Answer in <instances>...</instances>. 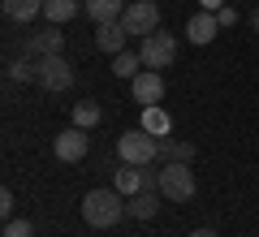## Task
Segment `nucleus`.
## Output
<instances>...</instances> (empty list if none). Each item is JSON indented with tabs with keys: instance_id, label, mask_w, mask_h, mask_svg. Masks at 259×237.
<instances>
[{
	"instance_id": "obj_15",
	"label": "nucleus",
	"mask_w": 259,
	"mask_h": 237,
	"mask_svg": "<svg viewBox=\"0 0 259 237\" xmlns=\"http://www.w3.org/2000/svg\"><path fill=\"white\" fill-rule=\"evenodd\" d=\"M0 9H5L9 22H30L44 13V0H0Z\"/></svg>"
},
{
	"instance_id": "obj_7",
	"label": "nucleus",
	"mask_w": 259,
	"mask_h": 237,
	"mask_svg": "<svg viewBox=\"0 0 259 237\" xmlns=\"http://www.w3.org/2000/svg\"><path fill=\"white\" fill-rule=\"evenodd\" d=\"M130 95H134V104H143V108H151V104L164 100V73L160 69H143L130 78Z\"/></svg>"
},
{
	"instance_id": "obj_14",
	"label": "nucleus",
	"mask_w": 259,
	"mask_h": 237,
	"mask_svg": "<svg viewBox=\"0 0 259 237\" xmlns=\"http://www.w3.org/2000/svg\"><path fill=\"white\" fill-rule=\"evenodd\" d=\"M143 129L156 134V138H168V134H173V117H168L160 104H151V108H143Z\"/></svg>"
},
{
	"instance_id": "obj_6",
	"label": "nucleus",
	"mask_w": 259,
	"mask_h": 237,
	"mask_svg": "<svg viewBox=\"0 0 259 237\" xmlns=\"http://www.w3.org/2000/svg\"><path fill=\"white\" fill-rule=\"evenodd\" d=\"M35 65H39L35 86H44V91H69V86H74V69H69L65 56H44V61H35Z\"/></svg>"
},
{
	"instance_id": "obj_5",
	"label": "nucleus",
	"mask_w": 259,
	"mask_h": 237,
	"mask_svg": "<svg viewBox=\"0 0 259 237\" xmlns=\"http://www.w3.org/2000/svg\"><path fill=\"white\" fill-rule=\"evenodd\" d=\"M139 52H143V65H147V69H168L173 56H177V39L168 35V30H151Z\"/></svg>"
},
{
	"instance_id": "obj_4",
	"label": "nucleus",
	"mask_w": 259,
	"mask_h": 237,
	"mask_svg": "<svg viewBox=\"0 0 259 237\" xmlns=\"http://www.w3.org/2000/svg\"><path fill=\"white\" fill-rule=\"evenodd\" d=\"M121 26H125L130 35H143V39H147L151 30L160 26V5H156V0H130L125 13H121Z\"/></svg>"
},
{
	"instance_id": "obj_26",
	"label": "nucleus",
	"mask_w": 259,
	"mask_h": 237,
	"mask_svg": "<svg viewBox=\"0 0 259 237\" xmlns=\"http://www.w3.org/2000/svg\"><path fill=\"white\" fill-rule=\"evenodd\" d=\"M255 30H259V9H255Z\"/></svg>"
},
{
	"instance_id": "obj_12",
	"label": "nucleus",
	"mask_w": 259,
	"mask_h": 237,
	"mask_svg": "<svg viewBox=\"0 0 259 237\" xmlns=\"http://www.w3.org/2000/svg\"><path fill=\"white\" fill-rule=\"evenodd\" d=\"M125 5H130V0H82V9L91 13L95 26H104V22H121Z\"/></svg>"
},
{
	"instance_id": "obj_24",
	"label": "nucleus",
	"mask_w": 259,
	"mask_h": 237,
	"mask_svg": "<svg viewBox=\"0 0 259 237\" xmlns=\"http://www.w3.org/2000/svg\"><path fill=\"white\" fill-rule=\"evenodd\" d=\"M199 9H207V13H216V9H225V0H199Z\"/></svg>"
},
{
	"instance_id": "obj_20",
	"label": "nucleus",
	"mask_w": 259,
	"mask_h": 237,
	"mask_svg": "<svg viewBox=\"0 0 259 237\" xmlns=\"http://www.w3.org/2000/svg\"><path fill=\"white\" fill-rule=\"evenodd\" d=\"M160 155H164V160H186V164H190V160H194V147L190 143H168V138H160Z\"/></svg>"
},
{
	"instance_id": "obj_16",
	"label": "nucleus",
	"mask_w": 259,
	"mask_h": 237,
	"mask_svg": "<svg viewBox=\"0 0 259 237\" xmlns=\"http://www.w3.org/2000/svg\"><path fill=\"white\" fill-rule=\"evenodd\" d=\"M78 0H44V18L52 22V26H65L69 18H78Z\"/></svg>"
},
{
	"instance_id": "obj_23",
	"label": "nucleus",
	"mask_w": 259,
	"mask_h": 237,
	"mask_svg": "<svg viewBox=\"0 0 259 237\" xmlns=\"http://www.w3.org/2000/svg\"><path fill=\"white\" fill-rule=\"evenodd\" d=\"M0 211L13 220V190H0Z\"/></svg>"
},
{
	"instance_id": "obj_8",
	"label": "nucleus",
	"mask_w": 259,
	"mask_h": 237,
	"mask_svg": "<svg viewBox=\"0 0 259 237\" xmlns=\"http://www.w3.org/2000/svg\"><path fill=\"white\" fill-rule=\"evenodd\" d=\"M87 129H78V125H69V129H61V134H56V143H52V151H56V160H61V164H78V160H82L87 155Z\"/></svg>"
},
{
	"instance_id": "obj_2",
	"label": "nucleus",
	"mask_w": 259,
	"mask_h": 237,
	"mask_svg": "<svg viewBox=\"0 0 259 237\" xmlns=\"http://www.w3.org/2000/svg\"><path fill=\"white\" fill-rule=\"evenodd\" d=\"M117 155H121V164H139L147 168L151 160H160V138L147 134V129H125V134L117 138Z\"/></svg>"
},
{
	"instance_id": "obj_1",
	"label": "nucleus",
	"mask_w": 259,
	"mask_h": 237,
	"mask_svg": "<svg viewBox=\"0 0 259 237\" xmlns=\"http://www.w3.org/2000/svg\"><path fill=\"white\" fill-rule=\"evenodd\" d=\"M125 216V194L121 190H91L82 199V220L91 228H112Z\"/></svg>"
},
{
	"instance_id": "obj_25",
	"label": "nucleus",
	"mask_w": 259,
	"mask_h": 237,
	"mask_svg": "<svg viewBox=\"0 0 259 237\" xmlns=\"http://www.w3.org/2000/svg\"><path fill=\"white\" fill-rule=\"evenodd\" d=\"M190 237H221V233H216V228H194Z\"/></svg>"
},
{
	"instance_id": "obj_18",
	"label": "nucleus",
	"mask_w": 259,
	"mask_h": 237,
	"mask_svg": "<svg viewBox=\"0 0 259 237\" xmlns=\"http://www.w3.org/2000/svg\"><path fill=\"white\" fill-rule=\"evenodd\" d=\"M139 65H143V52H130V48L112 56V73H117V78H134V73H143Z\"/></svg>"
},
{
	"instance_id": "obj_3",
	"label": "nucleus",
	"mask_w": 259,
	"mask_h": 237,
	"mask_svg": "<svg viewBox=\"0 0 259 237\" xmlns=\"http://www.w3.org/2000/svg\"><path fill=\"white\" fill-rule=\"evenodd\" d=\"M160 194L168 203H190L194 199V168L186 160H164V168H160Z\"/></svg>"
},
{
	"instance_id": "obj_10",
	"label": "nucleus",
	"mask_w": 259,
	"mask_h": 237,
	"mask_svg": "<svg viewBox=\"0 0 259 237\" xmlns=\"http://www.w3.org/2000/svg\"><path fill=\"white\" fill-rule=\"evenodd\" d=\"M186 35H190V43L194 48H203V43H212L216 35H221V22H216V13H207V9H199L190 22H186Z\"/></svg>"
},
{
	"instance_id": "obj_17",
	"label": "nucleus",
	"mask_w": 259,
	"mask_h": 237,
	"mask_svg": "<svg viewBox=\"0 0 259 237\" xmlns=\"http://www.w3.org/2000/svg\"><path fill=\"white\" fill-rule=\"evenodd\" d=\"M35 73H39V65L30 61V56H13V61L5 65V78H9V82H35Z\"/></svg>"
},
{
	"instance_id": "obj_9",
	"label": "nucleus",
	"mask_w": 259,
	"mask_h": 237,
	"mask_svg": "<svg viewBox=\"0 0 259 237\" xmlns=\"http://www.w3.org/2000/svg\"><path fill=\"white\" fill-rule=\"evenodd\" d=\"M61 48H65L61 26H48V30H35V35H26V56H30V61H44V56H61Z\"/></svg>"
},
{
	"instance_id": "obj_21",
	"label": "nucleus",
	"mask_w": 259,
	"mask_h": 237,
	"mask_svg": "<svg viewBox=\"0 0 259 237\" xmlns=\"http://www.w3.org/2000/svg\"><path fill=\"white\" fill-rule=\"evenodd\" d=\"M5 237H35V224L30 220H9L5 224Z\"/></svg>"
},
{
	"instance_id": "obj_13",
	"label": "nucleus",
	"mask_w": 259,
	"mask_h": 237,
	"mask_svg": "<svg viewBox=\"0 0 259 237\" xmlns=\"http://www.w3.org/2000/svg\"><path fill=\"white\" fill-rule=\"evenodd\" d=\"M156 211H160V190H143L134 199H125V216H134V220H151Z\"/></svg>"
},
{
	"instance_id": "obj_11",
	"label": "nucleus",
	"mask_w": 259,
	"mask_h": 237,
	"mask_svg": "<svg viewBox=\"0 0 259 237\" xmlns=\"http://www.w3.org/2000/svg\"><path fill=\"white\" fill-rule=\"evenodd\" d=\"M125 39H130V30L121 26V22H104V26H95V48L108 52V56L125 52Z\"/></svg>"
},
{
	"instance_id": "obj_19",
	"label": "nucleus",
	"mask_w": 259,
	"mask_h": 237,
	"mask_svg": "<svg viewBox=\"0 0 259 237\" xmlns=\"http://www.w3.org/2000/svg\"><path fill=\"white\" fill-rule=\"evenodd\" d=\"M100 117H104V112H100V104H95V100H87V104H78V108H74V125L78 129L100 125Z\"/></svg>"
},
{
	"instance_id": "obj_22",
	"label": "nucleus",
	"mask_w": 259,
	"mask_h": 237,
	"mask_svg": "<svg viewBox=\"0 0 259 237\" xmlns=\"http://www.w3.org/2000/svg\"><path fill=\"white\" fill-rule=\"evenodd\" d=\"M216 22H221V30H225V26H233V22H238V9H233V5L216 9Z\"/></svg>"
}]
</instances>
